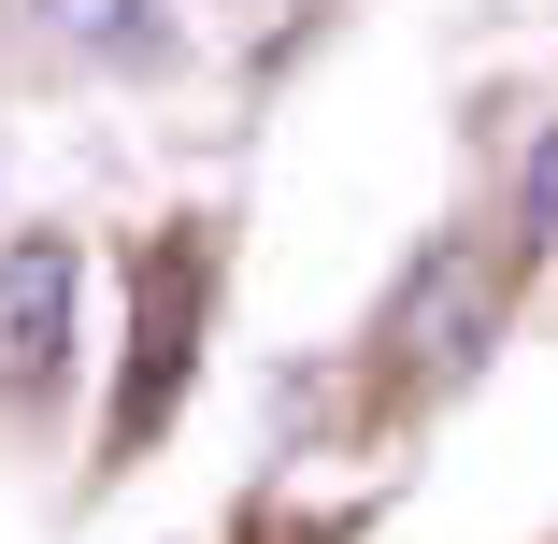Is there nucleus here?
I'll list each match as a JSON object with an SVG mask.
<instances>
[{
	"label": "nucleus",
	"instance_id": "1",
	"mask_svg": "<svg viewBox=\"0 0 558 544\" xmlns=\"http://www.w3.org/2000/svg\"><path fill=\"white\" fill-rule=\"evenodd\" d=\"M201 301H215V230H172L144 301H130V373H116V459H144V430L186 401V359H201Z\"/></svg>",
	"mask_w": 558,
	"mask_h": 544
},
{
	"label": "nucleus",
	"instance_id": "2",
	"mask_svg": "<svg viewBox=\"0 0 558 544\" xmlns=\"http://www.w3.org/2000/svg\"><path fill=\"white\" fill-rule=\"evenodd\" d=\"M58 359H72V244L15 230V244H0V401H15V387L44 401Z\"/></svg>",
	"mask_w": 558,
	"mask_h": 544
},
{
	"label": "nucleus",
	"instance_id": "3",
	"mask_svg": "<svg viewBox=\"0 0 558 544\" xmlns=\"http://www.w3.org/2000/svg\"><path fill=\"white\" fill-rule=\"evenodd\" d=\"M387 344H415L429 387H444V373H473V344H487V258H473V244H429L415 287L387 301Z\"/></svg>",
	"mask_w": 558,
	"mask_h": 544
},
{
	"label": "nucleus",
	"instance_id": "4",
	"mask_svg": "<svg viewBox=\"0 0 558 544\" xmlns=\"http://www.w3.org/2000/svg\"><path fill=\"white\" fill-rule=\"evenodd\" d=\"M44 29L86 44V58H116V72H172V15L158 0H44Z\"/></svg>",
	"mask_w": 558,
	"mask_h": 544
},
{
	"label": "nucleus",
	"instance_id": "5",
	"mask_svg": "<svg viewBox=\"0 0 558 544\" xmlns=\"http://www.w3.org/2000/svg\"><path fill=\"white\" fill-rule=\"evenodd\" d=\"M515 230H530V244H558V130H544V158H530V186H515Z\"/></svg>",
	"mask_w": 558,
	"mask_h": 544
}]
</instances>
